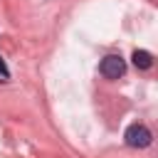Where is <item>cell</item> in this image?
Instances as JSON below:
<instances>
[{"instance_id":"7a4b0ae2","label":"cell","mask_w":158,"mask_h":158,"mask_svg":"<svg viewBox=\"0 0 158 158\" xmlns=\"http://www.w3.org/2000/svg\"><path fill=\"white\" fill-rule=\"evenodd\" d=\"M99 72H101V77H106V79H118V77H123V72H126V62H123L118 54H106V57L101 59V64H99Z\"/></svg>"},{"instance_id":"277c9868","label":"cell","mask_w":158,"mask_h":158,"mask_svg":"<svg viewBox=\"0 0 158 158\" xmlns=\"http://www.w3.org/2000/svg\"><path fill=\"white\" fill-rule=\"evenodd\" d=\"M0 74H2L5 79L10 77V72H7V67H5V62H2V57H0Z\"/></svg>"},{"instance_id":"3957f363","label":"cell","mask_w":158,"mask_h":158,"mask_svg":"<svg viewBox=\"0 0 158 158\" xmlns=\"http://www.w3.org/2000/svg\"><path fill=\"white\" fill-rule=\"evenodd\" d=\"M133 64H136V69H151L153 67V54L146 52V49H136L133 52Z\"/></svg>"},{"instance_id":"6da1fadb","label":"cell","mask_w":158,"mask_h":158,"mask_svg":"<svg viewBox=\"0 0 158 158\" xmlns=\"http://www.w3.org/2000/svg\"><path fill=\"white\" fill-rule=\"evenodd\" d=\"M123 141H126V146H131V148H148L151 141H153V133H151V128L143 126V123H131V126L126 128V133H123Z\"/></svg>"}]
</instances>
